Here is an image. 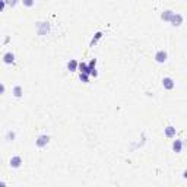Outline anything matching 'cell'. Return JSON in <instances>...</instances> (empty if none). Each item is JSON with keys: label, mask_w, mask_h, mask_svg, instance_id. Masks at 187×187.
<instances>
[{"label": "cell", "mask_w": 187, "mask_h": 187, "mask_svg": "<svg viewBox=\"0 0 187 187\" xmlns=\"http://www.w3.org/2000/svg\"><path fill=\"white\" fill-rule=\"evenodd\" d=\"M50 136L48 134H45V133H43V134H40L38 138L35 139V145H37V148H40V149H43V148H45L48 143H50Z\"/></svg>", "instance_id": "6da1fadb"}, {"label": "cell", "mask_w": 187, "mask_h": 187, "mask_svg": "<svg viewBox=\"0 0 187 187\" xmlns=\"http://www.w3.org/2000/svg\"><path fill=\"white\" fill-rule=\"evenodd\" d=\"M37 31H38V35H47L50 32V24L48 22H38Z\"/></svg>", "instance_id": "7a4b0ae2"}, {"label": "cell", "mask_w": 187, "mask_h": 187, "mask_svg": "<svg viewBox=\"0 0 187 187\" xmlns=\"http://www.w3.org/2000/svg\"><path fill=\"white\" fill-rule=\"evenodd\" d=\"M183 21H184L183 15L181 13H177V12H174L173 16H171V19H170V24L173 25V26H180V25L183 24Z\"/></svg>", "instance_id": "3957f363"}, {"label": "cell", "mask_w": 187, "mask_h": 187, "mask_svg": "<svg viewBox=\"0 0 187 187\" xmlns=\"http://www.w3.org/2000/svg\"><path fill=\"white\" fill-rule=\"evenodd\" d=\"M21 165H22V158H21L19 155H13V157L9 159V167L10 168L18 170V168H21Z\"/></svg>", "instance_id": "277c9868"}, {"label": "cell", "mask_w": 187, "mask_h": 187, "mask_svg": "<svg viewBox=\"0 0 187 187\" xmlns=\"http://www.w3.org/2000/svg\"><path fill=\"white\" fill-rule=\"evenodd\" d=\"M162 86H164V89H167V91H171V89H174V88H175V82H174L173 77L165 76V77L162 79Z\"/></svg>", "instance_id": "5b68a950"}, {"label": "cell", "mask_w": 187, "mask_h": 187, "mask_svg": "<svg viewBox=\"0 0 187 187\" xmlns=\"http://www.w3.org/2000/svg\"><path fill=\"white\" fill-rule=\"evenodd\" d=\"M154 58L157 63H165L168 58V54H167V51H164V50H158V51L155 53Z\"/></svg>", "instance_id": "8992f818"}, {"label": "cell", "mask_w": 187, "mask_h": 187, "mask_svg": "<svg viewBox=\"0 0 187 187\" xmlns=\"http://www.w3.org/2000/svg\"><path fill=\"white\" fill-rule=\"evenodd\" d=\"M175 133H177V130H175L174 126H167V127L164 129V134H165V138H168V139L175 138Z\"/></svg>", "instance_id": "52a82bcc"}, {"label": "cell", "mask_w": 187, "mask_h": 187, "mask_svg": "<svg viewBox=\"0 0 187 187\" xmlns=\"http://www.w3.org/2000/svg\"><path fill=\"white\" fill-rule=\"evenodd\" d=\"M3 63L5 64H13L15 63V54L12 51H6L3 54Z\"/></svg>", "instance_id": "ba28073f"}, {"label": "cell", "mask_w": 187, "mask_h": 187, "mask_svg": "<svg viewBox=\"0 0 187 187\" xmlns=\"http://www.w3.org/2000/svg\"><path fill=\"white\" fill-rule=\"evenodd\" d=\"M77 69H79V62L75 60V58H70V60L67 62V70H70V72H76Z\"/></svg>", "instance_id": "9c48e42d"}, {"label": "cell", "mask_w": 187, "mask_h": 187, "mask_svg": "<svg viewBox=\"0 0 187 187\" xmlns=\"http://www.w3.org/2000/svg\"><path fill=\"white\" fill-rule=\"evenodd\" d=\"M173 151L175 152V154H180L183 151V142H181V139H175L173 142Z\"/></svg>", "instance_id": "30bf717a"}, {"label": "cell", "mask_w": 187, "mask_h": 187, "mask_svg": "<svg viewBox=\"0 0 187 187\" xmlns=\"http://www.w3.org/2000/svg\"><path fill=\"white\" fill-rule=\"evenodd\" d=\"M102 37H104V32H102V31H98V32H95V35L92 37L91 43H89V47H94V45H95V44L98 43V41H100Z\"/></svg>", "instance_id": "8fae6325"}, {"label": "cell", "mask_w": 187, "mask_h": 187, "mask_svg": "<svg viewBox=\"0 0 187 187\" xmlns=\"http://www.w3.org/2000/svg\"><path fill=\"white\" fill-rule=\"evenodd\" d=\"M12 94H13L15 98H21V96L24 95V89L21 85H15L13 89H12Z\"/></svg>", "instance_id": "7c38bea8"}, {"label": "cell", "mask_w": 187, "mask_h": 187, "mask_svg": "<svg viewBox=\"0 0 187 187\" xmlns=\"http://www.w3.org/2000/svg\"><path fill=\"white\" fill-rule=\"evenodd\" d=\"M79 72H83V73H91V67H89V64L85 62H81L79 63V69H77Z\"/></svg>", "instance_id": "4fadbf2b"}, {"label": "cell", "mask_w": 187, "mask_h": 187, "mask_svg": "<svg viewBox=\"0 0 187 187\" xmlns=\"http://www.w3.org/2000/svg\"><path fill=\"white\" fill-rule=\"evenodd\" d=\"M173 13H174L173 10H170V9L165 10V12H164L162 15H161V19H162V21H167V22H170V19H171Z\"/></svg>", "instance_id": "5bb4252c"}, {"label": "cell", "mask_w": 187, "mask_h": 187, "mask_svg": "<svg viewBox=\"0 0 187 187\" xmlns=\"http://www.w3.org/2000/svg\"><path fill=\"white\" fill-rule=\"evenodd\" d=\"M15 138H16V133H15L13 130H7V133H6V140H7V142H13Z\"/></svg>", "instance_id": "9a60e30c"}, {"label": "cell", "mask_w": 187, "mask_h": 187, "mask_svg": "<svg viewBox=\"0 0 187 187\" xmlns=\"http://www.w3.org/2000/svg\"><path fill=\"white\" fill-rule=\"evenodd\" d=\"M79 81L83 82V83H88V82H89V73L81 72V73H79Z\"/></svg>", "instance_id": "2e32d148"}, {"label": "cell", "mask_w": 187, "mask_h": 187, "mask_svg": "<svg viewBox=\"0 0 187 187\" xmlns=\"http://www.w3.org/2000/svg\"><path fill=\"white\" fill-rule=\"evenodd\" d=\"M21 2L25 7H34L35 6V0H21Z\"/></svg>", "instance_id": "e0dca14e"}, {"label": "cell", "mask_w": 187, "mask_h": 187, "mask_svg": "<svg viewBox=\"0 0 187 187\" xmlns=\"http://www.w3.org/2000/svg\"><path fill=\"white\" fill-rule=\"evenodd\" d=\"M18 2H19V0H6V3H7V6H9V7H15Z\"/></svg>", "instance_id": "ac0fdd59"}, {"label": "cell", "mask_w": 187, "mask_h": 187, "mask_svg": "<svg viewBox=\"0 0 187 187\" xmlns=\"http://www.w3.org/2000/svg\"><path fill=\"white\" fill-rule=\"evenodd\" d=\"M88 64H89V67H91V69H94V67L96 66V58H91V62L88 63Z\"/></svg>", "instance_id": "d6986e66"}, {"label": "cell", "mask_w": 187, "mask_h": 187, "mask_svg": "<svg viewBox=\"0 0 187 187\" xmlns=\"http://www.w3.org/2000/svg\"><path fill=\"white\" fill-rule=\"evenodd\" d=\"M6 6H7V3H6V0H2V2H0V10L3 12V10H5V7H6Z\"/></svg>", "instance_id": "ffe728a7"}, {"label": "cell", "mask_w": 187, "mask_h": 187, "mask_svg": "<svg viewBox=\"0 0 187 187\" xmlns=\"http://www.w3.org/2000/svg\"><path fill=\"white\" fill-rule=\"evenodd\" d=\"M89 75H91V76H94V77L98 76V72H96V69H95V67H94V69H91V73H89Z\"/></svg>", "instance_id": "44dd1931"}, {"label": "cell", "mask_w": 187, "mask_h": 187, "mask_svg": "<svg viewBox=\"0 0 187 187\" xmlns=\"http://www.w3.org/2000/svg\"><path fill=\"white\" fill-rule=\"evenodd\" d=\"M183 178H184V180H187V170H184V171H183Z\"/></svg>", "instance_id": "7402d4cb"}, {"label": "cell", "mask_w": 187, "mask_h": 187, "mask_svg": "<svg viewBox=\"0 0 187 187\" xmlns=\"http://www.w3.org/2000/svg\"><path fill=\"white\" fill-rule=\"evenodd\" d=\"M5 89H6V88H5V83H2V94H5Z\"/></svg>", "instance_id": "603a6c76"}]
</instances>
